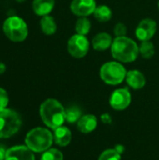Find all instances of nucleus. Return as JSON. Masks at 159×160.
I'll use <instances>...</instances> for the list:
<instances>
[{
	"mask_svg": "<svg viewBox=\"0 0 159 160\" xmlns=\"http://www.w3.org/2000/svg\"><path fill=\"white\" fill-rule=\"evenodd\" d=\"M131 99V94L128 88H118L112 93L110 97V105L115 111H124L130 105Z\"/></svg>",
	"mask_w": 159,
	"mask_h": 160,
	"instance_id": "8",
	"label": "nucleus"
},
{
	"mask_svg": "<svg viewBox=\"0 0 159 160\" xmlns=\"http://www.w3.org/2000/svg\"><path fill=\"white\" fill-rule=\"evenodd\" d=\"M111 54L114 60L122 63H132L136 61L139 53V45L132 38L125 36L113 38L111 47Z\"/></svg>",
	"mask_w": 159,
	"mask_h": 160,
	"instance_id": "1",
	"label": "nucleus"
},
{
	"mask_svg": "<svg viewBox=\"0 0 159 160\" xmlns=\"http://www.w3.org/2000/svg\"><path fill=\"white\" fill-rule=\"evenodd\" d=\"M113 33L115 35V38L127 36V29L126 24L124 22H117L113 27Z\"/></svg>",
	"mask_w": 159,
	"mask_h": 160,
	"instance_id": "24",
	"label": "nucleus"
},
{
	"mask_svg": "<svg viewBox=\"0 0 159 160\" xmlns=\"http://www.w3.org/2000/svg\"><path fill=\"white\" fill-rule=\"evenodd\" d=\"M114 148H115V150H116L119 154H121V155L125 152V147H124V145H122V144H117Z\"/></svg>",
	"mask_w": 159,
	"mask_h": 160,
	"instance_id": "28",
	"label": "nucleus"
},
{
	"mask_svg": "<svg viewBox=\"0 0 159 160\" xmlns=\"http://www.w3.org/2000/svg\"><path fill=\"white\" fill-rule=\"evenodd\" d=\"M40 29L47 36H52V35L55 34V32L57 30V25H56L54 18L50 15L41 17Z\"/></svg>",
	"mask_w": 159,
	"mask_h": 160,
	"instance_id": "17",
	"label": "nucleus"
},
{
	"mask_svg": "<svg viewBox=\"0 0 159 160\" xmlns=\"http://www.w3.org/2000/svg\"><path fill=\"white\" fill-rule=\"evenodd\" d=\"M127 70L116 60L104 63L99 69L100 79L109 85H118L126 80Z\"/></svg>",
	"mask_w": 159,
	"mask_h": 160,
	"instance_id": "4",
	"label": "nucleus"
},
{
	"mask_svg": "<svg viewBox=\"0 0 159 160\" xmlns=\"http://www.w3.org/2000/svg\"><path fill=\"white\" fill-rule=\"evenodd\" d=\"M121 156L122 155L119 154L115 148H111L103 151L97 160H121Z\"/></svg>",
	"mask_w": 159,
	"mask_h": 160,
	"instance_id": "23",
	"label": "nucleus"
},
{
	"mask_svg": "<svg viewBox=\"0 0 159 160\" xmlns=\"http://www.w3.org/2000/svg\"><path fill=\"white\" fill-rule=\"evenodd\" d=\"M22 127L21 116L13 110H0V138H9L16 134Z\"/></svg>",
	"mask_w": 159,
	"mask_h": 160,
	"instance_id": "5",
	"label": "nucleus"
},
{
	"mask_svg": "<svg viewBox=\"0 0 159 160\" xmlns=\"http://www.w3.org/2000/svg\"><path fill=\"white\" fill-rule=\"evenodd\" d=\"M55 5V0H33L32 8L34 12L40 17L49 15Z\"/></svg>",
	"mask_w": 159,
	"mask_h": 160,
	"instance_id": "16",
	"label": "nucleus"
},
{
	"mask_svg": "<svg viewBox=\"0 0 159 160\" xmlns=\"http://www.w3.org/2000/svg\"><path fill=\"white\" fill-rule=\"evenodd\" d=\"M157 24L154 19L145 18L142 19L136 27L135 35L136 38L141 41H148L151 40L157 33Z\"/></svg>",
	"mask_w": 159,
	"mask_h": 160,
	"instance_id": "9",
	"label": "nucleus"
},
{
	"mask_svg": "<svg viewBox=\"0 0 159 160\" xmlns=\"http://www.w3.org/2000/svg\"><path fill=\"white\" fill-rule=\"evenodd\" d=\"M113 42L112 37L106 32H101L97 34L91 41L92 47L97 52H103L108 49H111Z\"/></svg>",
	"mask_w": 159,
	"mask_h": 160,
	"instance_id": "13",
	"label": "nucleus"
},
{
	"mask_svg": "<svg viewBox=\"0 0 159 160\" xmlns=\"http://www.w3.org/2000/svg\"><path fill=\"white\" fill-rule=\"evenodd\" d=\"M93 15L95 19L99 22H107L111 21L112 17V10L107 5H99L97 6Z\"/></svg>",
	"mask_w": 159,
	"mask_h": 160,
	"instance_id": "18",
	"label": "nucleus"
},
{
	"mask_svg": "<svg viewBox=\"0 0 159 160\" xmlns=\"http://www.w3.org/2000/svg\"><path fill=\"white\" fill-rule=\"evenodd\" d=\"M91 26L92 24L88 17H80L75 23V32L79 35L87 36L91 30Z\"/></svg>",
	"mask_w": 159,
	"mask_h": 160,
	"instance_id": "20",
	"label": "nucleus"
},
{
	"mask_svg": "<svg viewBox=\"0 0 159 160\" xmlns=\"http://www.w3.org/2000/svg\"><path fill=\"white\" fill-rule=\"evenodd\" d=\"M3 32L7 38L14 42H22L28 36L26 22L20 17H8L3 23Z\"/></svg>",
	"mask_w": 159,
	"mask_h": 160,
	"instance_id": "6",
	"label": "nucleus"
},
{
	"mask_svg": "<svg viewBox=\"0 0 159 160\" xmlns=\"http://www.w3.org/2000/svg\"><path fill=\"white\" fill-rule=\"evenodd\" d=\"M100 120H101V122H102L103 124H111V123L112 122V118L111 114L108 113V112H105V113L101 114Z\"/></svg>",
	"mask_w": 159,
	"mask_h": 160,
	"instance_id": "26",
	"label": "nucleus"
},
{
	"mask_svg": "<svg viewBox=\"0 0 159 160\" xmlns=\"http://www.w3.org/2000/svg\"><path fill=\"white\" fill-rule=\"evenodd\" d=\"M40 160H64L63 154L56 148H50L43 152Z\"/></svg>",
	"mask_w": 159,
	"mask_h": 160,
	"instance_id": "22",
	"label": "nucleus"
},
{
	"mask_svg": "<svg viewBox=\"0 0 159 160\" xmlns=\"http://www.w3.org/2000/svg\"><path fill=\"white\" fill-rule=\"evenodd\" d=\"M53 130V142L57 145L61 147H66L70 143L72 139V133L67 127L61 126Z\"/></svg>",
	"mask_w": 159,
	"mask_h": 160,
	"instance_id": "15",
	"label": "nucleus"
},
{
	"mask_svg": "<svg viewBox=\"0 0 159 160\" xmlns=\"http://www.w3.org/2000/svg\"><path fill=\"white\" fill-rule=\"evenodd\" d=\"M53 142V134L47 128H36L25 137V145L35 153H43L50 149Z\"/></svg>",
	"mask_w": 159,
	"mask_h": 160,
	"instance_id": "3",
	"label": "nucleus"
},
{
	"mask_svg": "<svg viewBox=\"0 0 159 160\" xmlns=\"http://www.w3.org/2000/svg\"><path fill=\"white\" fill-rule=\"evenodd\" d=\"M158 9H159V1H158Z\"/></svg>",
	"mask_w": 159,
	"mask_h": 160,
	"instance_id": "31",
	"label": "nucleus"
},
{
	"mask_svg": "<svg viewBox=\"0 0 159 160\" xmlns=\"http://www.w3.org/2000/svg\"><path fill=\"white\" fill-rule=\"evenodd\" d=\"M33 153L26 145H16L7 150L5 160H35Z\"/></svg>",
	"mask_w": 159,
	"mask_h": 160,
	"instance_id": "11",
	"label": "nucleus"
},
{
	"mask_svg": "<svg viewBox=\"0 0 159 160\" xmlns=\"http://www.w3.org/2000/svg\"><path fill=\"white\" fill-rule=\"evenodd\" d=\"M39 114L43 123L52 129L63 126L66 122V109L54 98H48L41 103Z\"/></svg>",
	"mask_w": 159,
	"mask_h": 160,
	"instance_id": "2",
	"label": "nucleus"
},
{
	"mask_svg": "<svg viewBox=\"0 0 159 160\" xmlns=\"http://www.w3.org/2000/svg\"><path fill=\"white\" fill-rule=\"evenodd\" d=\"M18 2H23V1H25V0H17Z\"/></svg>",
	"mask_w": 159,
	"mask_h": 160,
	"instance_id": "30",
	"label": "nucleus"
},
{
	"mask_svg": "<svg viewBox=\"0 0 159 160\" xmlns=\"http://www.w3.org/2000/svg\"><path fill=\"white\" fill-rule=\"evenodd\" d=\"M82 116V109L77 105H71L66 108V122L69 124L77 123Z\"/></svg>",
	"mask_w": 159,
	"mask_h": 160,
	"instance_id": "19",
	"label": "nucleus"
},
{
	"mask_svg": "<svg viewBox=\"0 0 159 160\" xmlns=\"http://www.w3.org/2000/svg\"><path fill=\"white\" fill-rule=\"evenodd\" d=\"M156 49L155 45L151 40L148 41H142L139 45V53L140 55L144 59H150L155 55Z\"/></svg>",
	"mask_w": 159,
	"mask_h": 160,
	"instance_id": "21",
	"label": "nucleus"
},
{
	"mask_svg": "<svg viewBox=\"0 0 159 160\" xmlns=\"http://www.w3.org/2000/svg\"><path fill=\"white\" fill-rule=\"evenodd\" d=\"M8 104V96L4 88L0 87V110L6 109Z\"/></svg>",
	"mask_w": 159,
	"mask_h": 160,
	"instance_id": "25",
	"label": "nucleus"
},
{
	"mask_svg": "<svg viewBox=\"0 0 159 160\" xmlns=\"http://www.w3.org/2000/svg\"><path fill=\"white\" fill-rule=\"evenodd\" d=\"M6 155H7V149L4 146H0V160L6 159Z\"/></svg>",
	"mask_w": 159,
	"mask_h": 160,
	"instance_id": "27",
	"label": "nucleus"
},
{
	"mask_svg": "<svg viewBox=\"0 0 159 160\" xmlns=\"http://www.w3.org/2000/svg\"><path fill=\"white\" fill-rule=\"evenodd\" d=\"M89 49L90 42L86 36L75 34L71 36L67 41V52L74 58H83L88 53Z\"/></svg>",
	"mask_w": 159,
	"mask_h": 160,
	"instance_id": "7",
	"label": "nucleus"
},
{
	"mask_svg": "<svg viewBox=\"0 0 159 160\" xmlns=\"http://www.w3.org/2000/svg\"><path fill=\"white\" fill-rule=\"evenodd\" d=\"M128 86L134 90H140L146 84V79L144 74L138 69H131L127 72L126 80Z\"/></svg>",
	"mask_w": 159,
	"mask_h": 160,
	"instance_id": "12",
	"label": "nucleus"
},
{
	"mask_svg": "<svg viewBox=\"0 0 159 160\" xmlns=\"http://www.w3.org/2000/svg\"><path fill=\"white\" fill-rule=\"evenodd\" d=\"M5 71H6V66H5V64L0 62V74H3Z\"/></svg>",
	"mask_w": 159,
	"mask_h": 160,
	"instance_id": "29",
	"label": "nucleus"
},
{
	"mask_svg": "<svg viewBox=\"0 0 159 160\" xmlns=\"http://www.w3.org/2000/svg\"><path fill=\"white\" fill-rule=\"evenodd\" d=\"M97 6L96 0H72L70 3V10L78 18L89 17L94 14Z\"/></svg>",
	"mask_w": 159,
	"mask_h": 160,
	"instance_id": "10",
	"label": "nucleus"
},
{
	"mask_svg": "<svg viewBox=\"0 0 159 160\" xmlns=\"http://www.w3.org/2000/svg\"><path fill=\"white\" fill-rule=\"evenodd\" d=\"M97 127V118L94 114H84L77 122V129L83 134L93 132Z\"/></svg>",
	"mask_w": 159,
	"mask_h": 160,
	"instance_id": "14",
	"label": "nucleus"
}]
</instances>
